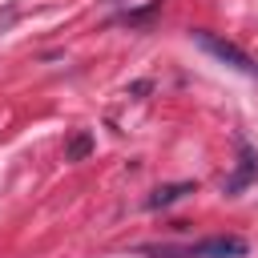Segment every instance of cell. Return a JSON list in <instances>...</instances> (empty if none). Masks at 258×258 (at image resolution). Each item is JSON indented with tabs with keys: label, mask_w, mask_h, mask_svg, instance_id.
Wrapping results in <instances>:
<instances>
[{
	"label": "cell",
	"mask_w": 258,
	"mask_h": 258,
	"mask_svg": "<svg viewBox=\"0 0 258 258\" xmlns=\"http://www.w3.org/2000/svg\"><path fill=\"white\" fill-rule=\"evenodd\" d=\"M194 36V44L202 48V52H210L214 60H222V64H230V69H238V73H246V77H258V64L238 48V44H230V40H222V36H214V32H189Z\"/></svg>",
	"instance_id": "6da1fadb"
},
{
	"label": "cell",
	"mask_w": 258,
	"mask_h": 258,
	"mask_svg": "<svg viewBox=\"0 0 258 258\" xmlns=\"http://www.w3.org/2000/svg\"><path fill=\"white\" fill-rule=\"evenodd\" d=\"M250 246L246 238H234V234H214V238H202V242H189L185 246V258H242Z\"/></svg>",
	"instance_id": "7a4b0ae2"
},
{
	"label": "cell",
	"mask_w": 258,
	"mask_h": 258,
	"mask_svg": "<svg viewBox=\"0 0 258 258\" xmlns=\"http://www.w3.org/2000/svg\"><path fill=\"white\" fill-rule=\"evenodd\" d=\"M194 189H198L194 181H169V185H157L145 206H149V210H161V206H173L177 198H185V194H194Z\"/></svg>",
	"instance_id": "3957f363"
},
{
	"label": "cell",
	"mask_w": 258,
	"mask_h": 258,
	"mask_svg": "<svg viewBox=\"0 0 258 258\" xmlns=\"http://www.w3.org/2000/svg\"><path fill=\"white\" fill-rule=\"evenodd\" d=\"M89 153H93V133H85V129H81V133L64 145V161H85Z\"/></svg>",
	"instance_id": "277c9868"
},
{
	"label": "cell",
	"mask_w": 258,
	"mask_h": 258,
	"mask_svg": "<svg viewBox=\"0 0 258 258\" xmlns=\"http://www.w3.org/2000/svg\"><path fill=\"white\" fill-rule=\"evenodd\" d=\"M157 12H161V4H149V8H141V12H129L125 24H145V20H153Z\"/></svg>",
	"instance_id": "5b68a950"
}]
</instances>
